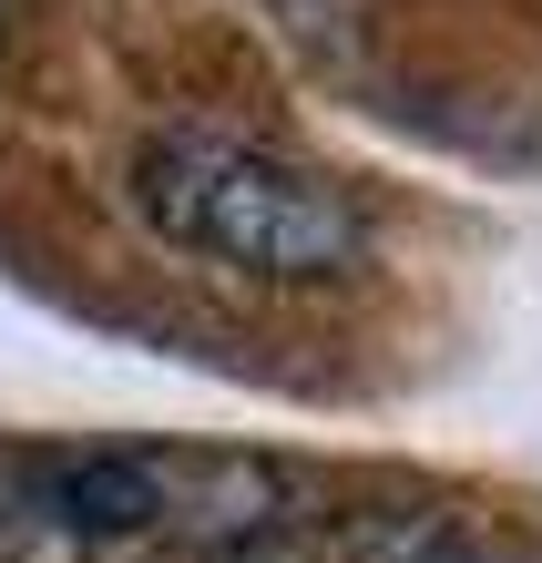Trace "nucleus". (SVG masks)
I'll use <instances>...</instances> for the list:
<instances>
[{"mask_svg":"<svg viewBox=\"0 0 542 563\" xmlns=\"http://www.w3.org/2000/svg\"><path fill=\"white\" fill-rule=\"evenodd\" d=\"M308 503V472L195 441H0V563H206Z\"/></svg>","mask_w":542,"mask_h":563,"instance_id":"f257e3e1","label":"nucleus"},{"mask_svg":"<svg viewBox=\"0 0 542 563\" xmlns=\"http://www.w3.org/2000/svg\"><path fill=\"white\" fill-rule=\"evenodd\" d=\"M206 563H491V543L461 512H410V503H297L256 533H235Z\"/></svg>","mask_w":542,"mask_h":563,"instance_id":"7ed1b4c3","label":"nucleus"},{"mask_svg":"<svg viewBox=\"0 0 542 563\" xmlns=\"http://www.w3.org/2000/svg\"><path fill=\"white\" fill-rule=\"evenodd\" d=\"M0 31H11V0H0Z\"/></svg>","mask_w":542,"mask_h":563,"instance_id":"20e7f679","label":"nucleus"},{"mask_svg":"<svg viewBox=\"0 0 542 563\" xmlns=\"http://www.w3.org/2000/svg\"><path fill=\"white\" fill-rule=\"evenodd\" d=\"M123 206L154 246L246 287H338L368 267V206L349 185L256 134H215V123L144 134L123 164Z\"/></svg>","mask_w":542,"mask_h":563,"instance_id":"f03ea898","label":"nucleus"}]
</instances>
